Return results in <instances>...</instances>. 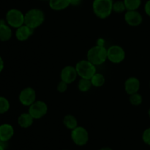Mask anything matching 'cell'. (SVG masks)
Returning <instances> with one entry per match:
<instances>
[{
  "label": "cell",
  "instance_id": "cell-30",
  "mask_svg": "<svg viewBox=\"0 0 150 150\" xmlns=\"http://www.w3.org/2000/svg\"><path fill=\"white\" fill-rule=\"evenodd\" d=\"M104 43H105L104 40L103 39H101V38H100V39H98V44H97V45L103 46H104Z\"/></svg>",
  "mask_w": 150,
  "mask_h": 150
},
{
  "label": "cell",
  "instance_id": "cell-26",
  "mask_svg": "<svg viewBox=\"0 0 150 150\" xmlns=\"http://www.w3.org/2000/svg\"><path fill=\"white\" fill-rule=\"evenodd\" d=\"M67 85H68V84L61 80L59 82L58 85H57V91L59 93H61V94L64 93L67 90Z\"/></svg>",
  "mask_w": 150,
  "mask_h": 150
},
{
  "label": "cell",
  "instance_id": "cell-2",
  "mask_svg": "<svg viewBox=\"0 0 150 150\" xmlns=\"http://www.w3.org/2000/svg\"><path fill=\"white\" fill-rule=\"evenodd\" d=\"M113 0H94L92 10L98 19H105L109 17L113 12Z\"/></svg>",
  "mask_w": 150,
  "mask_h": 150
},
{
  "label": "cell",
  "instance_id": "cell-11",
  "mask_svg": "<svg viewBox=\"0 0 150 150\" xmlns=\"http://www.w3.org/2000/svg\"><path fill=\"white\" fill-rule=\"evenodd\" d=\"M124 19L126 24L130 26H138L143 21V17L138 10H127L125 13Z\"/></svg>",
  "mask_w": 150,
  "mask_h": 150
},
{
  "label": "cell",
  "instance_id": "cell-32",
  "mask_svg": "<svg viewBox=\"0 0 150 150\" xmlns=\"http://www.w3.org/2000/svg\"><path fill=\"white\" fill-rule=\"evenodd\" d=\"M99 150H113L111 147H108V146H104L102 147V148L100 149Z\"/></svg>",
  "mask_w": 150,
  "mask_h": 150
},
{
  "label": "cell",
  "instance_id": "cell-5",
  "mask_svg": "<svg viewBox=\"0 0 150 150\" xmlns=\"http://www.w3.org/2000/svg\"><path fill=\"white\" fill-rule=\"evenodd\" d=\"M24 17L25 14L23 12L18 9L13 8L7 12L5 20L10 27L17 29L24 24Z\"/></svg>",
  "mask_w": 150,
  "mask_h": 150
},
{
  "label": "cell",
  "instance_id": "cell-19",
  "mask_svg": "<svg viewBox=\"0 0 150 150\" xmlns=\"http://www.w3.org/2000/svg\"><path fill=\"white\" fill-rule=\"evenodd\" d=\"M91 82H92V86L95 88H100L102 87L105 84V78L103 74L100 73H95L94 76L90 79Z\"/></svg>",
  "mask_w": 150,
  "mask_h": 150
},
{
  "label": "cell",
  "instance_id": "cell-17",
  "mask_svg": "<svg viewBox=\"0 0 150 150\" xmlns=\"http://www.w3.org/2000/svg\"><path fill=\"white\" fill-rule=\"evenodd\" d=\"M34 119L29 113H23L18 118V124L21 128H29L33 124Z\"/></svg>",
  "mask_w": 150,
  "mask_h": 150
},
{
  "label": "cell",
  "instance_id": "cell-23",
  "mask_svg": "<svg viewBox=\"0 0 150 150\" xmlns=\"http://www.w3.org/2000/svg\"><path fill=\"white\" fill-rule=\"evenodd\" d=\"M129 101H130V104L133 106H139L142 104V101H143V98L142 96L139 92L130 95V98H129Z\"/></svg>",
  "mask_w": 150,
  "mask_h": 150
},
{
  "label": "cell",
  "instance_id": "cell-3",
  "mask_svg": "<svg viewBox=\"0 0 150 150\" xmlns=\"http://www.w3.org/2000/svg\"><path fill=\"white\" fill-rule=\"evenodd\" d=\"M86 57L87 60L95 66H100L108 60L107 49L105 46L98 45L91 47L88 50Z\"/></svg>",
  "mask_w": 150,
  "mask_h": 150
},
{
  "label": "cell",
  "instance_id": "cell-8",
  "mask_svg": "<svg viewBox=\"0 0 150 150\" xmlns=\"http://www.w3.org/2000/svg\"><path fill=\"white\" fill-rule=\"evenodd\" d=\"M48 110V105L45 101L36 100L32 105L29 107L28 113L32 116L34 119H42L47 114Z\"/></svg>",
  "mask_w": 150,
  "mask_h": 150
},
{
  "label": "cell",
  "instance_id": "cell-27",
  "mask_svg": "<svg viewBox=\"0 0 150 150\" xmlns=\"http://www.w3.org/2000/svg\"><path fill=\"white\" fill-rule=\"evenodd\" d=\"M144 11L146 14L150 17V0H148L144 5Z\"/></svg>",
  "mask_w": 150,
  "mask_h": 150
},
{
  "label": "cell",
  "instance_id": "cell-21",
  "mask_svg": "<svg viewBox=\"0 0 150 150\" xmlns=\"http://www.w3.org/2000/svg\"><path fill=\"white\" fill-rule=\"evenodd\" d=\"M127 10H137L142 4V0H123Z\"/></svg>",
  "mask_w": 150,
  "mask_h": 150
},
{
  "label": "cell",
  "instance_id": "cell-28",
  "mask_svg": "<svg viewBox=\"0 0 150 150\" xmlns=\"http://www.w3.org/2000/svg\"><path fill=\"white\" fill-rule=\"evenodd\" d=\"M81 0H70V5L78 6L81 4Z\"/></svg>",
  "mask_w": 150,
  "mask_h": 150
},
{
  "label": "cell",
  "instance_id": "cell-35",
  "mask_svg": "<svg viewBox=\"0 0 150 150\" xmlns=\"http://www.w3.org/2000/svg\"><path fill=\"white\" fill-rule=\"evenodd\" d=\"M64 150H68V149H64Z\"/></svg>",
  "mask_w": 150,
  "mask_h": 150
},
{
  "label": "cell",
  "instance_id": "cell-14",
  "mask_svg": "<svg viewBox=\"0 0 150 150\" xmlns=\"http://www.w3.org/2000/svg\"><path fill=\"white\" fill-rule=\"evenodd\" d=\"M34 32V29H31L26 24L22 25L20 27L17 28L16 31V38L19 41H26L30 38Z\"/></svg>",
  "mask_w": 150,
  "mask_h": 150
},
{
  "label": "cell",
  "instance_id": "cell-34",
  "mask_svg": "<svg viewBox=\"0 0 150 150\" xmlns=\"http://www.w3.org/2000/svg\"><path fill=\"white\" fill-rule=\"evenodd\" d=\"M43 1H49V0H43Z\"/></svg>",
  "mask_w": 150,
  "mask_h": 150
},
{
  "label": "cell",
  "instance_id": "cell-9",
  "mask_svg": "<svg viewBox=\"0 0 150 150\" xmlns=\"http://www.w3.org/2000/svg\"><path fill=\"white\" fill-rule=\"evenodd\" d=\"M37 99L36 91L32 87H26L21 90L18 96V99L21 104L26 107L32 105Z\"/></svg>",
  "mask_w": 150,
  "mask_h": 150
},
{
  "label": "cell",
  "instance_id": "cell-1",
  "mask_svg": "<svg viewBox=\"0 0 150 150\" xmlns=\"http://www.w3.org/2000/svg\"><path fill=\"white\" fill-rule=\"evenodd\" d=\"M45 21V13L39 8H32L25 13L24 24L34 29L40 26Z\"/></svg>",
  "mask_w": 150,
  "mask_h": 150
},
{
  "label": "cell",
  "instance_id": "cell-10",
  "mask_svg": "<svg viewBox=\"0 0 150 150\" xmlns=\"http://www.w3.org/2000/svg\"><path fill=\"white\" fill-rule=\"evenodd\" d=\"M79 76L76 67L72 66H67L63 68L60 72V79L62 81L69 85L76 81Z\"/></svg>",
  "mask_w": 150,
  "mask_h": 150
},
{
  "label": "cell",
  "instance_id": "cell-33",
  "mask_svg": "<svg viewBox=\"0 0 150 150\" xmlns=\"http://www.w3.org/2000/svg\"><path fill=\"white\" fill-rule=\"evenodd\" d=\"M148 115H149V118H150V107H149V110H148Z\"/></svg>",
  "mask_w": 150,
  "mask_h": 150
},
{
  "label": "cell",
  "instance_id": "cell-20",
  "mask_svg": "<svg viewBox=\"0 0 150 150\" xmlns=\"http://www.w3.org/2000/svg\"><path fill=\"white\" fill-rule=\"evenodd\" d=\"M92 86V85L90 79L81 78V79L78 82V88L81 92H87L90 90Z\"/></svg>",
  "mask_w": 150,
  "mask_h": 150
},
{
  "label": "cell",
  "instance_id": "cell-29",
  "mask_svg": "<svg viewBox=\"0 0 150 150\" xmlns=\"http://www.w3.org/2000/svg\"><path fill=\"white\" fill-rule=\"evenodd\" d=\"M4 60H3L2 57L0 56V73L3 71L4 69Z\"/></svg>",
  "mask_w": 150,
  "mask_h": 150
},
{
  "label": "cell",
  "instance_id": "cell-6",
  "mask_svg": "<svg viewBox=\"0 0 150 150\" xmlns=\"http://www.w3.org/2000/svg\"><path fill=\"white\" fill-rule=\"evenodd\" d=\"M89 132L83 126H78L71 130V139L76 145L83 146L89 141Z\"/></svg>",
  "mask_w": 150,
  "mask_h": 150
},
{
  "label": "cell",
  "instance_id": "cell-18",
  "mask_svg": "<svg viewBox=\"0 0 150 150\" xmlns=\"http://www.w3.org/2000/svg\"><path fill=\"white\" fill-rule=\"evenodd\" d=\"M63 124L65 126L67 129L73 130L75 128L77 127L78 125V120L73 115L67 114L63 119Z\"/></svg>",
  "mask_w": 150,
  "mask_h": 150
},
{
  "label": "cell",
  "instance_id": "cell-24",
  "mask_svg": "<svg viewBox=\"0 0 150 150\" xmlns=\"http://www.w3.org/2000/svg\"><path fill=\"white\" fill-rule=\"evenodd\" d=\"M127 10L125 5L123 1H114L113 4V12L117 13H122Z\"/></svg>",
  "mask_w": 150,
  "mask_h": 150
},
{
  "label": "cell",
  "instance_id": "cell-16",
  "mask_svg": "<svg viewBox=\"0 0 150 150\" xmlns=\"http://www.w3.org/2000/svg\"><path fill=\"white\" fill-rule=\"evenodd\" d=\"M48 5L54 11H61L70 5V0H49Z\"/></svg>",
  "mask_w": 150,
  "mask_h": 150
},
{
  "label": "cell",
  "instance_id": "cell-36",
  "mask_svg": "<svg viewBox=\"0 0 150 150\" xmlns=\"http://www.w3.org/2000/svg\"><path fill=\"white\" fill-rule=\"evenodd\" d=\"M149 86H150V82H149Z\"/></svg>",
  "mask_w": 150,
  "mask_h": 150
},
{
  "label": "cell",
  "instance_id": "cell-7",
  "mask_svg": "<svg viewBox=\"0 0 150 150\" xmlns=\"http://www.w3.org/2000/svg\"><path fill=\"white\" fill-rule=\"evenodd\" d=\"M107 57L111 63L119 64L125 58V51L120 45H112L107 49Z\"/></svg>",
  "mask_w": 150,
  "mask_h": 150
},
{
  "label": "cell",
  "instance_id": "cell-31",
  "mask_svg": "<svg viewBox=\"0 0 150 150\" xmlns=\"http://www.w3.org/2000/svg\"><path fill=\"white\" fill-rule=\"evenodd\" d=\"M4 142H0V150H5V146H4Z\"/></svg>",
  "mask_w": 150,
  "mask_h": 150
},
{
  "label": "cell",
  "instance_id": "cell-22",
  "mask_svg": "<svg viewBox=\"0 0 150 150\" xmlns=\"http://www.w3.org/2000/svg\"><path fill=\"white\" fill-rule=\"evenodd\" d=\"M10 108V103L6 97L0 96V114L8 112Z\"/></svg>",
  "mask_w": 150,
  "mask_h": 150
},
{
  "label": "cell",
  "instance_id": "cell-25",
  "mask_svg": "<svg viewBox=\"0 0 150 150\" xmlns=\"http://www.w3.org/2000/svg\"><path fill=\"white\" fill-rule=\"evenodd\" d=\"M142 140L147 145L150 146V127L145 129L142 134Z\"/></svg>",
  "mask_w": 150,
  "mask_h": 150
},
{
  "label": "cell",
  "instance_id": "cell-12",
  "mask_svg": "<svg viewBox=\"0 0 150 150\" xmlns=\"http://www.w3.org/2000/svg\"><path fill=\"white\" fill-rule=\"evenodd\" d=\"M125 91L128 95L136 94L139 92L141 87V83L139 79L136 76H130L127 78L124 84Z\"/></svg>",
  "mask_w": 150,
  "mask_h": 150
},
{
  "label": "cell",
  "instance_id": "cell-15",
  "mask_svg": "<svg viewBox=\"0 0 150 150\" xmlns=\"http://www.w3.org/2000/svg\"><path fill=\"white\" fill-rule=\"evenodd\" d=\"M13 31L11 27L6 22V20L0 19V41L6 42L11 39Z\"/></svg>",
  "mask_w": 150,
  "mask_h": 150
},
{
  "label": "cell",
  "instance_id": "cell-13",
  "mask_svg": "<svg viewBox=\"0 0 150 150\" xmlns=\"http://www.w3.org/2000/svg\"><path fill=\"white\" fill-rule=\"evenodd\" d=\"M14 134V128L11 124L5 123L0 125V142H8Z\"/></svg>",
  "mask_w": 150,
  "mask_h": 150
},
{
  "label": "cell",
  "instance_id": "cell-4",
  "mask_svg": "<svg viewBox=\"0 0 150 150\" xmlns=\"http://www.w3.org/2000/svg\"><path fill=\"white\" fill-rule=\"evenodd\" d=\"M78 75L83 79H90L96 73V66L86 60H81L76 65Z\"/></svg>",
  "mask_w": 150,
  "mask_h": 150
}]
</instances>
